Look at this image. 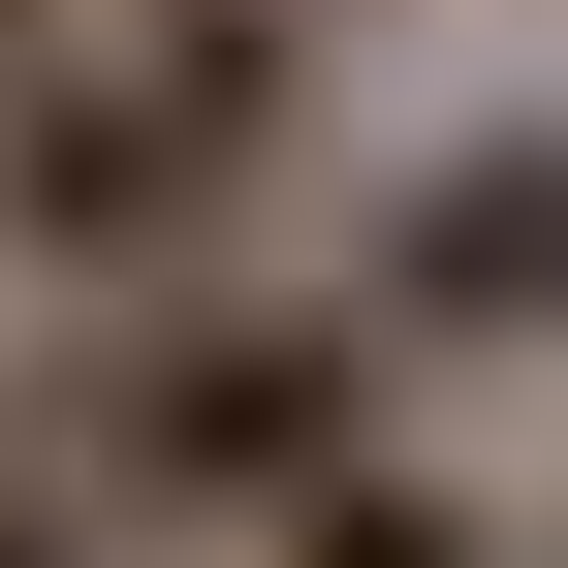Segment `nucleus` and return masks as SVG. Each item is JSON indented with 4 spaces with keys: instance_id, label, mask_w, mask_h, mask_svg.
I'll return each instance as SVG.
<instances>
[{
    "instance_id": "f257e3e1",
    "label": "nucleus",
    "mask_w": 568,
    "mask_h": 568,
    "mask_svg": "<svg viewBox=\"0 0 568 568\" xmlns=\"http://www.w3.org/2000/svg\"><path fill=\"white\" fill-rule=\"evenodd\" d=\"M379 379H410V347L347 316V284H159V316H63V379H32V443L95 474L126 537H222V568H253V537L316 506L347 443H410Z\"/></svg>"
},
{
    "instance_id": "7ed1b4c3",
    "label": "nucleus",
    "mask_w": 568,
    "mask_h": 568,
    "mask_svg": "<svg viewBox=\"0 0 568 568\" xmlns=\"http://www.w3.org/2000/svg\"><path fill=\"white\" fill-rule=\"evenodd\" d=\"M347 316L410 379H568V126H443L379 190V253H347Z\"/></svg>"
},
{
    "instance_id": "39448f33",
    "label": "nucleus",
    "mask_w": 568,
    "mask_h": 568,
    "mask_svg": "<svg viewBox=\"0 0 568 568\" xmlns=\"http://www.w3.org/2000/svg\"><path fill=\"white\" fill-rule=\"evenodd\" d=\"M0 568H159V537H126V506H95V474H63V443H32V410H0Z\"/></svg>"
},
{
    "instance_id": "20e7f679",
    "label": "nucleus",
    "mask_w": 568,
    "mask_h": 568,
    "mask_svg": "<svg viewBox=\"0 0 568 568\" xmlns=\"http://www.w3.org/2000/svg\"><path fill=\"white\" fill-rule=\"evenodd\" d=\"M253 568H537V537H506V506H474V474H443V443H347V474H316V506H284Z\"/></svg>"
},
{
    "instance_id": "423d86ee",
    "label": "nucleus",
    "mask_w": 568,
    "mask_h": 568,
    "mask_svg": "<svg viewBox=\"0 0 568 568\" xmlns=\"http://www.w3.org/2000/svg\"><path fill=\"white\" fill-rule=\"evenodd\" d=\"M190 32H284V63H316V32H347V0H190Z\"/></svg>"
},
{
    "instance_id": "f03ea898",
    "label": "nucleus",
    "mask_w": 568,
    "mask_h": 568,
    "mask_svg": "<svg viewBox=\"0 0 568 568\" xmlns=\"http://www.w3.org/2000/svg\"><path fill=\"white\" fill-rule=\"evenodd\" d=\"M284 95H316V63H284V32H190V0H95V32H32V63H0V253H63L95 316L222 284L253 159H284Z\"/></svg>"
}]
</instances>
